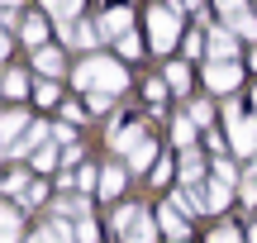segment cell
Wrapping results in <instances>:
<instances>
[{
  "mask_svg": "<svg viewBox=\"0 0 257 243\" xmlns=\"http://www.w3.org/2000/svg\"><path fill=\"white\" fill-rule=\"evenodd\" d=\"M214 181H229V186H238V172H233V162H219V167H214Z\"/></svg>",
  "mask_w": 257,
  "mask_h": 243,
  "instance_id": "32",
  "label": "cell"
},
{
  "mask_svg": "<svg viewBox=\"0 0 257 243\" xmlns=\"http://www.w3.org/2000/svg\"><path fill=\"white\" fill-rule=\"evenodd\" d=\"M229 29H233V34H243V38H257V19L248 15V10H243L238 19H229Z\"/></svg>",
  "mask_w": 257,
  "mask_h": 243,
  "instance_id": "25",
  "label": "cell"
},
{
  "mask_svg": "<svg viewBox=\"0 0 257 243\" xmlns=\"http://www.w3.org/2000/svg\"><path fill=\"white\" fill-rule=\"evenodd\" d=\"M157 224H162V229H167V234H172L176 243L191 234V224L181 219V205H162V210H157Z\"/></svg>",
  "mask_w": 257,
  "mask_h": 243,
  "instance_id": "7",
  "label": "cell"
},
{
  "mask_svg": "<svg viewBox=\"0 0 257 243\" xmlns=\"http://www.w3.org/2000/svg\"><path fill=\"white\" fill-rule=\"evenodd\" d=\"M19 34H24V43H29V48H48V19L29 15L24 24H19Z\"/></svg>",
  "mask_w": 257,
  "mask_h": 243,
  "instance_id": "11",
  "label": "cell"
},
{
  "mask_svg": "<svg viewBox=\"0 0 257 243\" xmlns=\"http://www.w3.org/2000/svg\"><path fill=\"white\" fill-rule=\"evenodd\" d=\"M128 167H134V172H148V167H157V148H153V143H138V148L128 153Z\"/></svg>",
  "mask_w": 257,
  "mask_h": 243,
  "instance_id": "19",
  "label": "cell"
},
{
  "mask_svg": "<svg viewBox=\"0 0 257 243\" xmlns=\"http://www.w3.org/2000/svg\"><path fill=\"white\" fill-rule=\"evenodd\" d=\"M119 191H124V167H105V172H100V196L114 200Z\"/></svg>",
  "mask_w": 257,
  "mask_h": 243,
  "instance_id": "17",
  "label": "cell"
},
{
  "mask_svg": "<svg viewBox=\"0 0 257 243\" xmlns=\"http://www.w3.org/2000/svg\"><path fill=\"white\" fill-rule=\"evenodd\" d=\"M19 205L15 200H5V210H0V243H19Z\"/></svg>",
  "mask_w": 257,
  "mask_h": 243,
  "instance_id": "9",
  "label": "cell"
},
{
  "mask_svg": "<svg viewBox=\"0 0 257 243\" xmlns=\"http://www.w3.org/2000/svg\"><path fill=\"white\" fill-rule=\"evenodd\" d=\"M38 100H43V105H53V100H57V91H53V81H43V86H38Z\"/></svg>",
  "mask_w": 257,
  "mask_h": 243,
  "instance_id": "38",
  "label": "cell"
},
{
  "mask_svg": "<svg viewBox=\"0 0 257 243\" xmlns=\"http://www.w3.org/2000/svg\"><path fill=\"white\" fill-rule=\"evenodd\" d=\"M238 81H243V67L238 62H210V67H205V86H210V91H233Z\"/></svg>",
  "mask_w": 257,
  "mask_h": 243,
  "instance_id": "4",
  "label": "cell"
},
{
  "mask_svg": "<svg viewBox=\"0 0 257 243\" xmlns=\"http://www.w3.org/2000/svg\"><path fill=\"white\" fill-rule=\"evenodd\" d=\"M200 191H205V186H181V191L172 196V205H181V210H191V215H200V210H210Z\"/></svg>",
  "mask_w": 257,
  "mask_h": 243,
  "instance_id": "13",
  "label": "cell"
},
{
  "mask_svg": "<svg viewBox=\"0 0 257 243\" xmlns=\"http://www.w3.org/2000/svg\"><path fill=\"white\" fill-rule=\"evenodd\" d=\"M124 243H153V219H148L143 210H138V215H134V224L124 229Z\"/></svg>",
  "mask_w": 257,
  "mask_h": 243,
  "instance_id": "15",
  "label": "cell"
},
{
  "mask_svg": "<svg viewBox=\"0 0 257 243\" xmlns=\"http://www.w3.org/2000/svg\"><path fill=\"white\" fill-rule=\"evenodd\" d=\"M5 5H10V10H15V5H19V0H5Z\"/></svg>",
  "mask_w": 257,
  "mask_h": 243,
  "instance_id": "40",
  "label": "cell"
},
{
  "mask_svg": "<svg viewBox=\"0 0 257 243\" xmlns=\"http://www.w3.org/2000/svg\"><path fill=\"white\" fill-rule=\"evenodd\" d=\"M229 114V139H233V148L238 153H257V114H243V110H224Z\"/></svg>",
  "mask_w": 257,
  "mask_h": 243,
  "instance_id": "3",
  "label": "cell"
},
{
  "mask_svg": "<svg viewBox=\"0 0 257 243\" xmlns=\"http://www.w3.org/2000/svg\"><path fill=\"white\" fill-rule=\"evenodd\" d=\"M229 200H233V186H229V181H210V186H205V205H210L214 215H219Z\"/></svg>",
  "mask_w": 257,
  "mask_h": 243,
  "instance_id": "14",
  "label": "cell"
},
{
  "mask_svg": "<svg viewBox=\"0 0 257 243\" xmlns=\"http://www.w3.org/2000/svg\"><path fill=\"white\" fill-rule=\"evenodd\" d=\"M248 243H257V224H252V234H248Z\"/></svg>",
  "mask_w": 257,
  "mask_h": 243,
  "instance_id": "39",
  "label": "cell"
},
{
  "mask_svg": "<svg viewBox=\"0 0 257 243\" xmlns=\"http://www.w3.org/2000/svg\"><path fill=\"white\" fill-rule=\"evenodd\" d=\"M210 243H243V234L233 224H224V229H214V234H210Z\"/></svg>",
  "mask_w": 257,
  "mask_h": 243,
  "instance_id": "28",
  "label": "cell"
},
{
  "mask_svg": "<svg viewBox=\"0 0 257 243\" xmlns=\"http://www.w3.org/2000/svg\"><path fill=\"white\" fill-rule=\"evenodd\" d=\"M43 139H48V129H43V124H34V129H29L24 139L15 143V148H5V158H24V153H29V148H38Z\"/></svg>",
  "mask_w": 257,
  "mask_h": 243,
  "instance_id": "16",
  "label": "cell"
},
{
  "mask_svg": "<svg viewBox=\"0 0 257 243\" xmlns=\"http://www.w3.org/2000/svg\"><path fill=\"white\" fill-rule=\"evenodd\" d=\"M24 91H29V72H5V95L10 100H19Z\"/></svg>",
  "mask_w": 257,
  "mask_h": 243,
  "instance_id": "22",
  "label": "cell"
},
{
  "mask_svg": "<svg viewBox=\"0 0 257 243\" xmlns=\"http://www.w3.org/2000/svg\"><path fill=\"white\" fill-rule=\"evenodd\" d=\"M43 196H48V186H43V181H29V191H24L19 200H24V205H38Z\"/></svg>",
  "mask_w": 257,
  "mask_h": 243,
  "instance_id": "30",
  "label": "cell"
},
{
  "mask_svg": "<svg viewBox=\"0 0 257 243\" xmlns=\"http://www.w3.org/2000/svg\"><path fill=\"white\" fill-rule=\"evenodd\" d=\"M43 234H48V243H72V234H76V229L67 224V219H53V224H48Z\"/></svg>",
  "mask_w": 257,
  "mask_h": 243,
  "instance_id": "24",
  "label": "cell"
},
{
  "mask_svg": "<svg viewBox=\"0 0 257 243\" xmlns=\"http://www.w3.org/2000/svg\"><path fill=\"white\" fill-rule=\"evenodd\" d=\"M57 158H62L57 148H38V153H34V167H38V172H53V162H57Z\"/></svg>",
  "mask_w": 257,
  "mask_h": 243,
  "instance_id": "27",
  "label": "cell"
},
{
  "mask_svg": "<svg viewBox=\"0 0 257 243\" xmlns=\"http://www.w3.org/2000/svg\"><path fill=\"white\" fill-rule=\"evenodd\" d=\"M29 129H34V124H29L24 110H5V114H0V143H5V148H15Z\"/></svg>",
  "mask_w": 257,
  "mask_h": 243,
  "instance_id": "5",
  "label": "cell"
},
{
  "mask_svg": "<svg viewBox=\"0 0 257 243\" xmlns=\"http://www.w3.org/2000/svg\"><path fill=\"white\" fill-rule=\"evenodd\" d=\"M138 48H143V43H138V34H124V38H119V53H124V57H138Z\"/></svg>",
  "mask_w": 257,
  "mask_h": 243,
  "instance_id": "34",
  "label": "cell"
},
{
  "mask_svg": "<svg viewBox=\"0 0 257 243\" xmlns=\"http://www.w3.org/2000/svg\"><path fill=\"white\" fill-rule=\"evenodd\" d=\"M34 67L43 76H62V53L57 48H34Z\"/></svg>",
  "mask_w": 257,
  "mask_h": 243,
  "instance_id": "12",
  "label": "cell"
},
{
  "mask_svg": "<svg viewBox=\"0 0 257 243\" xmlns=\"http://www.w3.org/2000/svg\"><path fill=\"white\" fill-rule=\"evenodd\" d=\"M167 91H172V86H167V81H148V100H167Z\"/></svg>",
  "mask_w": 257,
  "mask_h": 243,
  "instance_id": "35",
  "label": "cell"
},
{
  "mask_svg": "<svg viewBox=\"0 0 257 243\" xmlns=\"http://www.w3.org/2000/svg\"><path fill=\"white\" fill-rule=\"evenodd\" d=\"M110 143H114V153H134L138 143H148V124H128L124 134H110Z\"/></svg>",
  "mask_w": 257,
  "mask_h": 243,
  "instance_id": "10",
  "label": "cell"
},
{
  "mask_svg": "<svg viewBox=\"0 0 257 243\" xmlns=\"http://www.w3.org/2000/svg\"><path fill=\"white\" fill-rule=\"evenodd\" d=\"M214 5H219V15H224V24H229V19H238V15H243V0H214Z\"/></svg>",
  "mask_w": 257,
  "mask_h": 243,
  "instance_id": "29",
  "label": "cell"
},
{
  "mask_svg": "<svg viewBox=\"0 0 257 243\" xmlns=\"http://www.w3.org/2000/svg\"><path fill=\"white\" fill-rule=\"evenodd\" d=\"M110 105H114V95H110V91H91V110H95V114L110 110Z\"/></svg>",
  "mask_w": 257,
  "mask_h": 243,
  "instance_id": "33",
  "label": "cell"
},
{
  "mask_svg": "<svg viewBox=\"0 0 257 243\" xmlns=\"http://www.w3.org/2000/svg\"><path fill=\"white\" fill-rule=\"evenodd\" d=\"M181 177H186V181H200V177H205L200 153H186V158H181Z\"/></svg>",
  "mask_w": 257,
  "mask_h": 243,
  "instance_id": "23",
  "label": "cell"
},
{
  "mask_svg": "<svg viewBox=\"0 0 257 243\" xmlns=\"http://www.w3.org/2000/svg\"><path fill=\"white\" fill-rule=\"evenodd\" d=\"M200 53H205V38L191 34V38H186V57H200Z\"/></svg>",
  "mask_w": 257,
  "mask_h": 243,
  "instance_id": "36",
  "label": "cell"
},
{
  "mask_svg": "<svg viewBox=\"0 0 257 243\" xmlns=\"http://www.w3.org/2000/svg\"><path fill=\"white\" fill-rule=\"evenodd\" d=\"M128 24H134V15H128V10L119 5V10H110V15L100 19V34H105V38H124V34H134Z\"/></svg>",
  "mask_w": 257,
  "mask_h": 243,
  "instance_id": "8",
  "label": "cell"
},
{
  "mask_svg": "<svg viewBox=\"0 0 257 243\" xmlns=\"http://www.w3.org/2000/svg\"><path fill=\"white\" fill-rule=\"evenodd\" d=\"M43 10L57 19V24H72V15L81 10V0H43Z\"/></svg>",
  "mask_w": 257,
  "mask_h": 243,
  "instance_id": "18",
  "label": "cell"
},
{
  "mask_svg": "<svg viewBox=\"0 0 257 243\" xmlns=\"http://www.w3.org/2000/svg\"><path fill=\"white\" fill-rule=\"evenodd\" d=\"M72 81L81 86V91H110V95H119L128 86V76H124V67L114 62V57H86V62L76 67Z\"/></svg>",
  "mask_w": 257,
  "mask_h": 243,
  "instance_id": "1",
  "label": "cell"
},
{
  "mask_svg": "<svg viewBox=\"0 0 257 243\" xmlns=\"http://www.w3.org/2000/svg\"><path fill=\"white\" fill-rule=\"evenodd\" d=\"M191 119H195V124H200V129H205V124L214 119V110H210V105H205V100H195V105H191Z\"/></svg>",
  "mask_w": 257,
  "mask_h": 243,
  "instance_id": "31",
  "label": "cell"
},
{
  "mask_svg": "<svg viewBox=\"0 0 257 243\" xmlns=\"http://www.w3.org/2000/svg\"><path fill=\"white\" fill-rule=\"evenodd\" d=\"M167 86H172V91H191V67L172 62V67H167Z\"/></svg>",
  "mask_w": 257,
  "mask_h": 243,
  "instance_id": "21",
  "label": "cell"
},
{
  "mask_svg": "<svg viewBox=\"0 0 257 243\" xmlns=\"http://www.w3.org/2000/svg\"><path fill=\"white\" fill-rule=\"evenodd\" d=\"M195 129H200V124H195L191 114H186V119H176V129H172V134H176V143H181V148H186V143L195 139Z\"/></svg>",
  "mask_w": 257,
  "mask_h": 243,
  "instance_id": "26",
  "label": "cell"
},
{
  "mask_svg": "<svg viewBox=\"0 0 257 243\" xmlns=\"http://www.w3.org/2000/svg\"><path fill=\"white\" fill-rule=\"evenodd\" d=\"M76 238H81V243H95V224H91V219H81V224H76Z\"/></svg>",
  "mask_w": 257,
  "mask_h": 243,
  "instance_id": "37",
  "label": "cell"
},
{
  "mask_svg": "<svg viewBox=\"0 0 257 243\" xmlns=\"http://www.w3.org/2000/svg\"><path fill=\"white\" fill-rule=\"evenodd\" d=\"M252 105H257V91H252Z\"/></svg>",
  "mask_w": 257,
  "mask_h": 243,
  "instance_id": "41",
  "label": "cell"
},
{
  "mask_svg": "<svg viewBox=\"0 0 257 243\" xmlns=\"http://www.w3.org/2000/svg\"><path fill=\"white\" fill-rule=\"evenodd\" d=\"M148 38H153V53H167L181 38V10L176 5H153L148 10Z\"/></svg>",
  "mask_w": 257,
  "mask_h": 243,
  "instance_id": "2",
  "label": "cell"
},
{
  "mask_svg": "<svg viewBox=\"0 0 257 243\" xmlns=\"http://www.w3.org/2000/svg\"><path fill=\"white\" fill-rule=\"evenodd\" d=\"M100 38H105L100 29H91V24H81V29H76V24H72V38H67V43H72V48H95Z\"/></svg>",
  "mask_w": 257,
  "mask_h": 243,
  "instance_id": "20",
  "label": "cell"
},
{
  "mask_svg": "<svg viewBox=\"0 0 257 243\" xmlns=\"http://www.w3.org/2000/svg\"><path fill=\"white\" fill-rule=\"evenodd\" d=\"M233 53H238V34H233L229 24L214 29L210 34V62H233Z\"/></svg>",
  "mask_w": 257,
  "mask_h": 243,
  "instance_id": "6",
  "label": "cell"
}]
</instances>
